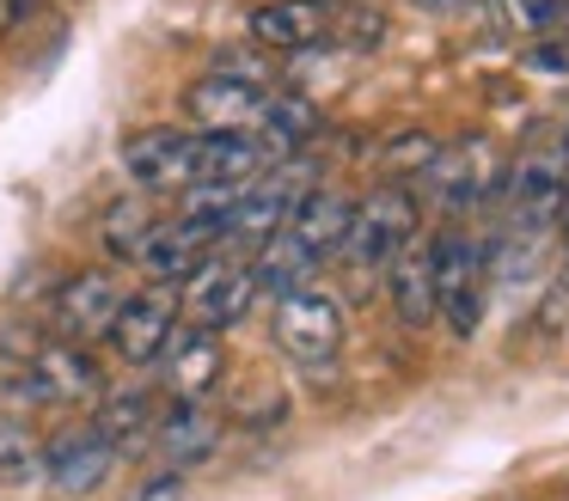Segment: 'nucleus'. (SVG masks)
Masks as SVG:
<instances>
[{"instance_id":"obj_1","label":"nucleus","mask_w":569,"mask_h":501,"mask_svg":"<svg viewBox=\"0 0 569 501\" xmlns=\"http://www.w3.org/2000/svg\"><path fill=\"white\" fill-rule=\"evenodd\" d=\"M429 263H435V318L459 342H471L483 324V305H490V251L471 232L441 227L429 239Z\"/></svg>"},{"instance_id":"obj_2","label":"nucleus","mask_w":569,"mask_h":501,"mask_svg":"<svg viewBox=\"0 0 569 501\" xmlns=\"http://www.w3.org/2000/svg\"><path fill=\"white\" fill-rule=\"evenodd\" d=\"M502 171H508V159H502V147H496L490 134H459V141L435 147L422 183H429V196H435L441 214H471V208H483V202L502 196Z\"/></svg>"},{"instance_id":"obj_3","label":"nucleus","mask_w":569,"mask_h":501,"mask_svg":"<svg viewBox=\"0 0 569 501\" xmlns=\"http://www.w3.org/2000/svg\"><path fill=\"white\" fill-rule=\"evenodd\" d=\"M276 349L307 373H331L337 349H343V305L331 288L307 281V288L276 300Z\"/></svg>"},{"instance_id":"obj_4","label":"nucleus","mask_w":569,"mask_h":501,"mask_svg":"<svg viewBox=\"0 0 569 501\" xmlns=\"http://www.w3.org/2000/svg\"><path fill=\"white\" fill-rule=\"evenodd\" d=\"M417 239V196L405 190V183H380L373 196H361L356 214H349V232H343V263L349 269H386L405 244Z\"/></svg>"},{"instance_id":"obj_5","label":"nucleus","mask_w":569,"mask_h":501,"mask_svg":"<svg viewBox=\"0 0 569 501\" xmlns=\"http://www.w3.org/2000/svg\"><path fill=\"white\" fill-rule=\"evenodd\" d=\"M569 196V159L563 147H532V153L508 159L502 171V208H508V227L539 239V232L557 227V208Z\"/></svg>"},{"instance_id":"obj_6","label":"nucleus","mask_w":569,"mask_h":501,"mask_svg":"<svg viewBox=\"0 0 569 501\" xmlns=\"http://www.w3.org/2000/svg\"><path fill=\"white\" fill-rule=\"evenodd\" d=\"M258 300V275H251V257H227V244L214 257H202L197 269L184 275V312L197 330H233L239 318L251 312Z\"/></svg>"},{"instance_id":"obj_7","label":"nucleus","mask_w":569,"mask_h":501,"mask_svg":"<svg viewBox=\"0 0 569 501\" xmlns=\"http://www.w3.org/2000/svg\"><path fill=\"white\" fill-rule=\"evenodd\" d=\"M99 391L104 379L80 342H43L38 354H26V373L7 385V398L38 410V403H92Z\"/></svg>"},{"instance_id":"obj_8","label":"nucleus","mask_w":569,"mask_h":501,"mask_svg":"<svg viewBox=\"0 0 569 501\" xmlns=\"http://www.w3.org/2000/svg\"><path fill=\"white\" fill-rule=\"evenodd\" d=\"M227 244V227L209 214H172V220H153L148 239L136 244V263L148 269L153 288H178L202 257H214Z\"/></svg>"},{"instance_id":"obj_9","label":"nucleus","mask_w":569,"mask_h":501,"mask_svg":"<svg viewBox=\"0 0 569 501\" xmlns=\"http://www.w3.org/2000/svg\"><path fill=\"white\" fill-rule=\"evenodd\" d=\"M184 110L197 129H214V134H258L263 110H270V92H263L251 73H202V80L184 86Z\"/></svg>"},{"instance_id":"obj_10","label":"nucleus","mask_w":569,"mask_h":501,"mask_svg":"<svg viewBox=\"0 0 569 501\" xmlns=\"http://www.w3.org/2000/svg\"><path fill=\"white\" fill-rule=\"evenodd\" d=\"M123 305V281L111 269H74L62 288L50 293V324L62 330V342H99L111 337V318Z\"/></svg>"},{"instance_id":"obj_11","label":"nucleus","mask_w":569,"mask_h":501,"mask_svg":"<svg viewBox=\"0 0 569 501\" xmlns=\"http://www.w3.org/2000/svg\"><path fill=\"white\" fill-rule=\"evenodd\" d=\"M153 367H160L172 403H209V391L221 385V373H227V354H221V337H214V330L184 324V330H172V342L160 349Z\"/></svg>"},{"instance_id":"obj_12","label":"nucleus","mask_w":569,"mask_h":501,"mask_svg":"<svg viewBox=\"0 0 569 501\" xmlns=\"http://www.w3.org/2000/svg\"><path fill=\"white\" fill-rule=\"evenodd\" d=\"M172 330H178L172 288L123 293V305H117V318H111V349L123 354L129 367H153V361H160V349L172 342Z\"/></svg>"},{"instance_id":"obj_13","label":"nucleus","mask_w":569,"mask_h":501,"mask_svg":"<svg viewBox=\"0 0 569 501\" xmlns=\"http://www.w3.org/2000/svg\"><path fill=\"white\" fill-rule=\"evenodd\" d=\"M117 459H123V452H117L92 422H80V428H62V434L50 440V452H43V471H50L56 495H92V489L111 477Z\"/></svg>"},{"instance_id":"obj_14","label":"nucleus","mask_w":569,"mask_h":501,"mask_svg":"<svg viewBox=\"0 0 569 501\" xmlns=\"http://www.w3.org/2000/svg\"><path fill=\"white\" fill-rule=\"evenodd\" d=\"M153 447L172 471H190V464H209L221 452V415L209 403H166L160 422H153Z\"/></svg>"},{"instance_id":"obj_15","label":"nucleus","mask_w":569,"mask_h":501,"mask_svg":"<svg viewBox=\"0 0 569 501\" xmlns=\"http://www.w3.org/2000/svg\"><path fill=\"white\" fill-rule=\"evenodd\" d=\"M251 37L263 49H312L331 37V0H270V7H251Z\"/></svg>"},{"instance_id":"obj_16","label":"nucleus","mask_w":569,"mask_h":501,"mask_svg":"<svg viewBox=\"0 0 569 501\" xmlns=\"http://www.w3.org/2000/svg\"><path fill=\"white\" fill-rule=\"evenodd\" d=\"M349 214H356V202H349L343 190L312 183V190L295 202V214L282 220V232H288V239H300L312 257H331L337 244H343V232H349Z\"/></svg>"},{"instance_id":"obj_17","label":"nucleus","mask_w":569,"mask_h":501,"mask_svg":"<svg viewBox=\"0 0 569 501\" xmlns=\"http://www.w3.org/2000/svg\"><path fill=\"white\" fill-rule=\"evenodd\" d=\"M380 275H386V293H392L398 318H405L410 330H429L435 324V263H429V244L410 239L405 251L380 269Z\"/></svg>"},{"instance_id":"obj_18","label":"nucleus","mask_w":569,"mask_h":501,"mask_svg":"<svg viewBox=\"0 0 569 501\" xmlns=\"http://www.w3.org/2000/svg\"><path fill=\"white\" fill-rule=\"evenodd\" d=\"M312 269H319V257L307 251L300 239H288L282 227L270 232V239L258 244V257H251V275H258V293H295V288H307L312 281Z\"/></svg>"},{"instance_id":"obj_19","label":"nucleus","mask_w":569,"mask_h":501,"mask_svg":"<svg viewBox=\"0 0 569 501\" xmlns=\"http://www.w3.org/2000/svg\"><path fill=\"white\" fill-rule=\"evenodd\" d=\"M483 24L496 37L539 43V37H557L569 24V0H483Z\"/></svg>"},{"instance_id":"obj_20","label":"nucleus","mask_w":569,"mask_h":501,"mask_svg":"<svg viewBox=\"0 0 569 501\" xmlns=\"http://www.w3.org/2000/svg\"><path fill=\"white\" fill-rule=\"evenodd\" d=\"M153 422H160V403H153V391H111V398L99 403V415H92V428H99V434L111 440L117 452L153 440Z\"/></svg>"},{"instance_id":"obj_21","label":"nucleus","mask_w":569,"mask_h":501,"mask_svg":"<svg viewBox=\"0 0 569 501\" xmlns=\"http://www.w3.org/2000/svg\"><path fill=\"white\" fill-rule=\"evenodd\" d=\"M153 227V208L141 202V196H123V202H111V214H104V251L111 257H136V244L148 239Z\"/></svg>"},{"instance_id":"obj_22","label":"nucleus","mask_w":569,"mask_h":501,"mask_svg":"<svg viewBox=\"0 0 569 501\" xmlns=\"http://www.w3.org/2000/svg\"><path fill=\"white\" fill-rule=\"evenodd\" d=\"M38 471H43V447L31 440V428L0 422V483L19 489V483H31Z\"/></svg>"},{"instance_id":"obj_23","label":"nucleus","mask_w":569,"mask_h":501,"mask_svg":"<svg viewBox=\"0 0 569 501\" xmlns=\"http://www.w3.org/2000/svg\"><path fill=\"white\" fill-rule=\"evenodd\" d=\"M435 134H398L392 147H386V166L392 171H410V178H422V171H429V159H435Z\"/></svg>"},{"instance_id":"obj_24","label":"nucleus","mask_w":569,"mask_h":501,"mask_svg":"<svg viewBox=\"0 0 569 501\" xmlns=\"http://www.w3.org/2000/svg\"><path fill=\"white\" fill-rule=\"evenodd\" d=\"M520 61L532 73H569V37H539V43L520 49Z\"/></svg>"},{"instance_id":"obj_25","label":"nucleus","mask_w":569,"mask_h":501,"mask_svg":"<svg viewBox=\"0 0 569 501\" xmlns=\"http://www.w3.org/2000/svg\"><path fill=\"white\" fill-rule=\"evenodd\" d=\"M136 501H184V471H166V477H153V483L141 489Z\"/></svg>"},{"instance_id":"obj_26","label":"nucleus","mask_w":569,"mask_h":501,"mask_svg":"<svg viewBox=\"0 0 569 501\" xmlns=\"http://www.w3.org/2000/svg\"><path fill=\"white\" fill-rule=\"evenodd\" d=\"M31 12H38V0H0V37L19 31V24L31 19Z\"/></svg>"},{"instance_id":"obj_27","label":"nucleus","mask_w":569,"mask_h":501,"mask_svg":"<svg viewBox=\"0 0 569 501\" xmlns=\"http://www.w3.org/2000/svg\"><path fill=\"white\" fill-rule=\"evenodd\" d=\"M410 7H422V12H466L471 0H410Z\"/></svg>"},{"instance_id":"obj_28","label":"nucleus","mask_w":569,"mask_h":501,"mask_svg":"<svg viewBox=\"0 0 569 501\" xmlns=\"http://www.w3.org/2000/svg\"><path fill=\"white\" fill-rule=\"evenodd\" d=\"M557 232H563V244H569V196H563V208H557Z\"/></svg>"},{"instance_id":"obj_29","label":"nucleus","mask_w":569,"mask_h":501,"mask_svg":"<svg viewBox=\"0 0 569 501\" xmlns=\"http://www.w3.org/2000/svg\"><path fill=\"white\" fill-rule=\"evenodd\" d=\"M563 159H569V129H563Z\"/></svg>"}]
</instances>
